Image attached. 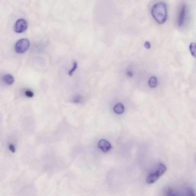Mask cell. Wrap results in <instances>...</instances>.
I'll use <instances>...</instances> for the list:
<instances>
[{
    "mask_svg": "<svg viewBox=\"0 0 196 196\" xmlns=\"http://www.w3.org/2000/svg\"><path fill=\"white\" fill-rule=\"evenodd\" d=\"M190 50L191 54L194 57L195 56L196 45L195 43H191L190 45Z\"/></svg>",
    "mask_w": 196,
    "mask_h": 196,
    "instance_id": "30bf717a",
    "label": "cell"
},
{
    "mask_svg": "<svg viewBox=\"0 0 196 196\" xmlns=\"http://www.w3.org/2000/svg\"><path fill=\"white\" fill-rule=\"evenodd\" d=\"M98 147L104 152H107L111 149V144L106 140H102L99 142Z\"/></svg>",
    "mask_w": 196,
    "mask_h": 196,
    "instance_id": "5b68a950",
    "label": "cell"
},
{
    "mask_svg": "<svg viewBox=\"0 0 196 196\" xmlns=\"http://www.w3.org/2000/svg\"><path fill=\"white\" fill-rule=\"evenodd\" d=\"M28 27L27 21L24 19H20L17 21L14 27V30L17 33H22L25 31Z\"/></svg>",
    "mask_w": 196,
    "mask_h": 196,
    "instance_id": "277c9868",
    "label": "cell"
},
{
    "mask_svg": "<svg viewBox=\"0 0 196 196\" xmlns=\"http://www.w3.org/2000/svg\"><path fill=\"white\" fill-rule=\"evenodd\" d=\"M151 14L154 18L159 23H165L167 16L166 5L162 2H158L154 4L152 7Z\"/></svg>",
    "mask_w": 196,
    "mask_h": 196,
    "instance_id": "6da1fadb",
    "label": "cell"
},
{
    "mask_svg": "<svg viewBox=\"0 0 196 196\" xmlns=\"http://www.w3.org/2000/svg\"><path fill=\"white\" fill-rule=\"evenodd\" d=\"M150 87L152 88H154L157 86V80L156 77H152L150 78L148 82Z\"/></svg>",
    "mask_w": 196,
    "mask_h": 196,
    "instance_id": "9c48e42d",
    "label": "cell"
},
{
    "mask_svg": "<svg viewBox=\"0 0 196 196\" xmlns=\"http://www.w3.org/2000/svg\"><path fill=\"white\" fill-rule=\"evenodd\" d=\"M25 95L28 98H32L33 95H34V94L31 91L27 90L25 92Z\"/></svg>",
    "mask_w": 196,
    "mask_h": 196,
    "instance_id": "7c38bea8",
    "label": "cell"
},
{
    "mask_svg": "<svg viewBox=\"0 0 196 196\" xmlns=\"http://www.w3.org/2000/svg\"><path fill=\"white\" fill-rule=\"evenodd\" d=\"M127 74H128L129 76H130V77H132V76H133V73H132L131 72H128L127 73Z\"/></svg>",
    "mask_w": 196,
    "mask_h": 196,
    "instance_id": "2e32d148",
    "label": "cell"
},
{
    "mask_svg": "<svg viewBox=\"0 0 196 196\" xmlns=\"http://www.w3.org/2000/svg\"><path fill=\"white\" fill-rule=\"evenodd\" d=\"M81 98L79 96H77L76 97L74 98V102L75 103H79L81 101Z\"/></svg>",
    "mask_w": 196,
    "mask_h": 196,
    "instance_id": "5bb4252c",
    "label": "cell"
},
{
    "mask_svg": "<svg viewBox=\"0 0 196 196\" xmlns=\"http://www.w3.org/2000/svg\"><path fill=\"white\" fill-rule=\"evenodd\" d=\"M30 42L27 39H23L19 40L15 45L16 52L18 53H23L29 48Z\"/></svg>",
    "mask_w": 196,
    "mask_h": 196,
    "instance_id": "3957f363",
    "label": "cell"
},
{
    "mask_svg": "<svg viewBox=\"0 0 196 196\" xmlns=\"http://www.w3.org/2000/svg\"><path fill=\"white\" fill-rule=\"evenodd\" d=\"M144 47L147 49H150L151 48V44L149 41H146L144 44Z\"/></svg>",
    "mask_w": 196,
    "mask_h": 196,
    "instance_id": "4fadbf2b",
    "label": "cell"
},
{
    "mask_svg": "<svg viewBox=\"0 0 196 196\" xmlns=\"http://www.w3.org/2000/svg\"><path fill=\"white\" fill-rule=\"evenodd\" d=\"M186 6L183 5L180 10L178 19V24L180 26L182 25L184 22L186 16Z\"/></svg>",
    "mask_w": 196,
    "mask_h": 196,
    "instance_id": "8992f818",
    "label": "cell"
},
{
    "mask_svg": "<svg viewBox=\"0 0 196 196\" xmlns=\"http://www.w3.org/2000/svg\"><path fill=\"white\" fill-rule=\"evenodd\" d=\"M166 169V166L163 164H159L156 171L148 175L146 178V182L149 184L155 183L165 173Z\"/></svg>",
    "mask_w": 196,
    "mask_h": 196,
    "instance_id": "7a4b0ae2",
    "label": "cell"
},
{
    "mask_svg": "<svg viewBox=\"0 0 196 196\" xmlns=\"http://www.w3.org/2000/svg\"><path fill=\"white\" fill-rule=\"evenodd\" d=\"M3 80L6 84L8 85H11L13 83L14 79L13 77L10 74L6 75L3 77Z\"/></svg>",
    "mask_w": 196,
    "mask_h": 196,
    "instance_id": "ba28073f",
    "label": "cell"
},
{
    "mask_svg": "<svg viewBox=\"0 0 196 196\" xmlns=\"http://www.w3.org/2000/svg\"><path fill=\"white\" fill-rule=\"evenodd\" d=\"M9 149H10L11 152H15V147H14L13 145L10 144L9 146Z\"/></svg>",
    "mask_w": 196,
    "mask_h": 196,
    "instance_id": "9a60e30c",
    "label": "cell"
},
{
    "mask_svg": "<svg viewBox=\"0 0 196 196\" xmlns=\"http://www.w3.org/2000/svg\"><path fill=\"white\" fill-rule=\"evenodd\" d=\"M114 110L116 114H121L123 113L124 110H125V107L122 103H119L114 106Z\"/></svg>",
    "mask_w": 196,
    "mask_h": 196,
    "instance_id": "52a82bcc",
    "label": "cell"
},
{
    "mask_svg": "<svg viewBox=\"0 0 196 196\" xmlns=\"http://www.w3.org/2000/svg\"><path fill=\"white\" fill-rule=\"evenodd\" d=\"M192 196H195V195H194V194H193V193H192Z\"/></svg>",
    "mask_w": 196,
    "mask_h": 196,
    "instance_id": "e0dca14e",
    "label": "cell"
},
{
    "mask_svg": "<svg viewBox=\"0 0 196 196\" xmlns=\"http://www.w3.org/2000/svg\"><path fill=\"white\" fill-rule=\"evenodd\" d=\"M73 68L70 70L69 71V74L70 75H71L75 71L76 69H77V63L76 62H74V64H73Z\"/></svg>",
    "mask_w": 196,
    "mask_h": 196,
    "instance_id": "8fae6325",
    "label": "cell"
}]
</instances>
